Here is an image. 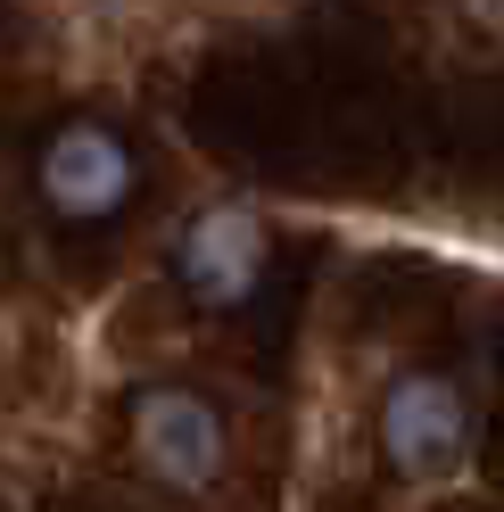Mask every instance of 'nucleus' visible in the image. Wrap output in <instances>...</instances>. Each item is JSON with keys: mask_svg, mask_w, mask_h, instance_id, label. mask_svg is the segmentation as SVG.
<instances>
[{"mask_svg": "<svg viewBox=\"0 0 504 512\" xmlns=\"http://www.w3.org/2000/svg\"><path fill=\"white\" fill-rule=\"evenodd\" d=\"M174 273L199 306H240L265 273V215L257 207H207L199 223H182Z\"/></svg>", "mask_w": 504, "mask_h": 512, "instance_id": "obj_4", "label": "nucleus"}, {"mask_svg": "<svg viewBox=\"0 0 504 512\" xmlns=\"http://www.w3.org/2000/svg\"><path fill=\"white\" fill-rule=\"evenodd\" d=\"M34 182H42L50 215L100 223V215H116L124 199H133L141 166H133V149H124L108 124H58V133L42 141V157H34Z\"/></svg>", "mask_w": 504, "mask_h": 512, "instance_id": "obj_2", "label": "nucleus"}, {"mask_svg": "<svg viewBox=\"0 0 504 512\" xmlns=\"http://www.w3.org/2000/svg\"><path fill=\"white\" fill-rule=\"evenodd\" d=\"M133 455L166 488H207L224 471V413L191 389H141L133 405Z\"/></svg>", "mask_w": 504, "mask_h": 512, "instance_id": "obj_3", "label": "nucleus"}, {"mask_svg": "<svg viewBox=\"0 0 504 512\" xmlns=\"http://www.w3.org/2000/svg\"><path fill=\"white\" fill-rule=\"evenodd\" d=\"M381 446H389V463L405 479H455L471 463V446H480L471 397L455 380H438V372H405L381 397Z\"/></svg>", "mask_w": 504, "mask_h": 512, "instance_id": "obj_1", "label": "nucleus"}]
</instances>
